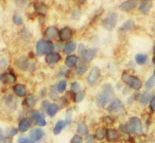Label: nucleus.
Instances as JSON below:
<instances>
[{"instance_id":"obj_48","label":"nucleus","mask_w":155,"mask_h":143,"mask_svg":"<svg viewBox=\"0 0 155 143\" xmlns=\"http://www.w3.org/2000/svg\"><path fill=\"white\" fill-rule=\"evenodd\" d=\"M12 142H13L12 138L7 137V138H5V139H4V141H3V143H12Z\"/></svg>"},{"instance_id":"obj_29","label":"nucleus","mask_w":155,"mask_h":143,"mask_svg":"<svg viewBox=\"0 0 155 143\" xmlns=\"http://www.w3.org/2000/svg\"><path fill=\"white\" fill-rule=\"evenodd\" d=\"M30 128V122L27 120H23L19 124V130L21 132H25Z\"/></svg>"},{"instance_id":"obj_9","label":"nucleus","mask_w":155,"mask_h":143,"mask_svg":"<svg viewBox=\"0 0 155 143\" xmlns=\"http://www.w3.org/2000/svg\"><path fill=\"white\" fill-rule=\"evenodd\" d=\"M137 6V1H136V0H128V1H126L123 3L121 4L120 8L121 10H123V11L129 12L130 11V10H132L133 9H134Z\"/></svg>"},{"instance_id":"obj_50","label":"nucleus","mask_w":155,"mask_h":143,"mask_svg":"<svg viewBox=\"0 0 155 143\" xmlns=\"http://www.w3.org/2000/svg\"><path fill=\"white\" fill-rule=\"evenodd\" d=\"M153 64H155V57L153 58Z\"/></svg>"},{"instance_id":"obj_15","label":"nucleus","mask_w":155,"mask_h":143,"mask_svg":"<svg viewBox=\"0 0 155 143\" xmlns=\"http://www.w3.org/2000/svg\"><path fill=\"white\" fill-rule=\"evenodd\" d=\"M1 80L6 84H13L16 81L17 78H16L15 75L11 73H6L2 74L1 76Z\"/></svg>"},{"instance_id":"obj_33","label":"nucleus","mask_w":155,"mask_h":143,"mask_svg":"<svg viewBox=\"0 0 155 143\" xmlns=\"http://www.w3.org/2000/svg\"><path fill=\"white\" fill-rule=\"evenodd\" d=\"M26 102L28 106L32 107L36 104V97H34L33 95H28V97H26Z\"/></svg>"},{"instance_id":"obj_44","label":"nucleus","mask_w":155,"mask_h":143,"mask_svg":"<svg viewBox=\"0 0 155 143\" xmlns=\"http://www.w3.org/2000/svg\"><path fill=\"white\" fill-rule=\"evenodd\" d=\"M78 88H79V85H78L77 82L73 83V84L71 85V90L76 91L78 89Z\"/></svg>"},{"instance_id":"obj_32","label":"nucleus","mask_w":155,"mask_h":143,"mask_svg":"<svg viewBox=\"0 0 155 143\" xmlns=\"http://www.w3.org/2000/svg\"><path fill=\"white\" fill-rule=\"evenodd\" d=\"M151 99V94L150 93H144L142 94V96L140 97V102L143 104H146L148 101H150Z\"/></svg>"},{"instance_id":"obj_38","label":"nucleus","mask_w":155,"mask_h":143,"mask_svg":"<svg viewBox=\"0 0 155 143\" xmlns=\"http://www.w3.org/2000/svg\"><path fill=\"white\" fill-rule=\"evenodd\" d=\"M17 132H18V131H17V129H14V128H13V129H8L7 132H6V135L8 136V137H13V136H16V135L17 134Z\"/></svg>"},{"instance_id":"obj_52","label":"nucleus","mask_w":155,"mask_h":143,"mask_svg":"<svg viewBox=\"0 0 155 143\" xmlns=\"http://www.w3.org/2000/svg\"><path fill=\"white\" fill-rule=\"evenodd\" d=\"M154 76H155V70H154Z\"/></svg>"},{"instance_id":"obj_25","label":"nucleus","mask_w":155,"mask_h":143,"mask_svg":"<svg viewBox=\"0 0 155 143\" xmlns=\"http://www.w3.org/2000/svg\"><path fill=\"white\" fill-rule=\"evenodd\" d=\"M134 19H128L126 22H124L122 27L120 29V30H121V31H128V30H130L133 28V26H134Z\"/></svg>"},{"instance_id":"obj_35","label":"nucleus","mask_w":155,"mask_h":143,"mask_svg":"<svg viewBox=\"0 0 155 143\" xmlns=\"http://www.w3.org/2000/svg\"><path fill=\"white\" fill-rule=\"evenodd\" d=\"M84 97H85V94L83 91L78 92L74 96V101H75V102L79 103L84 99Z\"/></svg>"},{"instance_id":"obj_20","label":"nucleus","mask_w":155,"mask_h":143,"mask_svg":"<svg viewBox=\"0 0 155 143\" xmlns=\"http://www.w3.org/2000/svg\"><path fill=\"white\" fill-rule=\"evenodd\" d=\"M17 66L19 67V68H20L21 70H27L30 66V64L28 62V61L26 58H23V57H21L17 61Z\"/></svg>"},{"instance_id":"obj_24","label":"nucleus","mask_w":155,"mask_h":143,"mask_svg":"<svg viewBox=\"0 0 155 143\" xmlns=\"http://www.w3.org/2000/svg\"><path fill=\"white\" fill-rule=\"evenodd\" d=\"M76 49V43L74 41H71V42H69L68 43H67L66 45L64 47V52L67 54H69V53L74 52Z\"/></svg>"},{"instance_id":"obj_22","label":"nucleus","mask_w":155,"mask_h":143,"mask_svg":"<svg viewBox=\"0 0 155 143\" xmlns=\"http://www.w3.org/2000/svg\"><path fill=\"white\" fill-rule=\"evenodd\" d=\"M66 126V123L64 121H58L56 123L55 127L54 129V135H58L61 132V131L65 129V127Z\"/></svg>"},{"instance_id":"obj_1","label":"nucleus","mask_w":155,"mask_h":143,"mask_svg":"<svg viewBox=\"0 0 155 143\" xmlns=\"http://www.w3.org/2000/svg\"><path fill=\"white\" fill-rule=\"evenodd\" d=\"M113 86L109 84H105L102 87V91L99 94L98 97H97V105L100 108H103L105 105H107V103L112 99L113 97Z\"/></svg>"},{"instance_id":"obj_13","label":"nucleus","mask_w":155,"mask_h":143,"mask_svg":"<svg viewBox=\"0 0 155 143\" xmlns=\"http://www.w3.org/2000/svg\"><path fill=\"white\" fill-rule=\"evenodd\" d=\"M61 55L59 53H50L49 54H47L45 58V61L47 64H54V63H57L61 60Z\"/></svg>"},{"instance_id":"obj_40","label":"nucleus","mask_w":155,"mask_h":143,"mask_svg":"<svg viewBox=\"0 0 155 143\" xmlns=\"http://www.w3.org/2000/svg\"><path fill=\"white\" fill-rule=\"evenodd\" d=\"M82 142V139L79 136H74L71 140V143H81Z\"/></svg>"},{"instance_id":"obj_11","label":"nucleus","mask_w":155,"mask_h":143,"mask_svg":"<svg viewBox=\"0 0 155 143\" xmlns=\"http://www.w3.org/2000/svg\"><path fill=\"white\" fill-rule=\"evenodd\" d=\"M60 39L61 40L65 41V40H68L71 38L72 37V31L71 29L68 27H65L61 29L59 33Z\"/></svg>"},{"instance_id":"obj_17","label":"nucleus","mask_w":155,"mask_h":143,"mask_svg":"<svg viewBox=\"0 0 155 143\" xmlns=\"http://www.w3.org/2000/svg\"><path fill=\"white\" fill-rule=\"evenodd\" d=\"M35 7V10L39 15H45L47 13V6L44 3H41V2H37L34 5Z\"/></svg>"},{"instance_id":"obj_37","label":"nucleus","mask_w":155,"mask_h":143,"mask_svg":"<svg viewBox=\"0 0 155 143\" xmlns=\"http://www.w3.org/2000/svg\"><path fill=\"white\" fill-rule=\"evenodd\" d=\"M87 70H88V67L86 65H80L77 68V73L78 74H83L87 71Z\"/></svg>"},{"instance_id":"obj_5","label":"nucleus","mask_w":155,"mask_h":143,"mask_svg":"<svg viewBox=\"0 0 155 143\" xmlns=\"http://www.w3.org/2000/svg\"><path fill=\"white\" fill-rule=\"evenodd\" d=\"M100 76V69L98 67H95L92 69L88 77V84L91 86L94 85Z\"/></svg>"},{"instance_id":"obj_46","label":"nucleus","mask_w":155,"mask_h":143,"mask_svg":"<svg viewBox=\"0 0 155 143\" xmlns=\"http://www.w3.org/2000/svg\"><path fill=\"white\" fill-rule=\"evenodd\" d=\"M104 121L107 123V124H113V120L109 117H105V118H104Z\"/></svg>"},{"instance_id":"obj_43","label":"nucleus","mask_w":155,"mask_h":143,"mask_svg":"<svg viewBox=\"0 0 155 143\" xmlns=\"http://www.w3.org/2000/svg\"><path fill=\"white\" fill-rule=\"evenodd\" d=\"M150 109H151L152 111H155V97H153L151 101H150Z\"/></svg>"},{"instance_id":"obj_30","label":"nucleus","mask_w":155,"mask_h":143,"mask_svg":"<svg viewBox=\"0 0 155 143\" xmlns=\"http://www.w3.org/2000/svg\"><path fill=\"white\" fill-rule=\"evenodd\" d=\"M155 85V76H151L148 79L147 81H146V84H145V87H146L147 89H150L153 87H154Z\"/></svg>"},{"instance_id":"obj_41","label":"nucleus","mask_w":155,"mask_h":143,"mask_svg":"<svg viewBox=\"0 0 155 143\" xmlns=\"http://www.w3.org/2000/svg\"><path fill=\"white\" fill-rule=\"evenodd\" d=\"M18 143H33V142L26 138H20L18 139Z\"/></svg>"},{"instance_id":"obj_16","label":"nucleus","mask_w":155,"mask_h":143,"mask_svg":"<svg viewBox=\"0 0 155 143\" xmlns=\"http://www.w3.org/2000/svg\"><path fill=\"white\" fill-rule=\"evenodd\" d=\"M58 34V30L54 26H49L47 28L46 31H45V36L48 39H54Z\"/></svg>"},{"instance_id":"obj_47","label":"nucleus","mask_w":155,"mask_h":143,"mask_svg":"<svg viewBox=\"0 0 155 143\" xmlns=\"http://www.w3.org/2000/svg\"><path fill=\"white\" fill-rule=\"evenodd\" d=\"M6 64H7V62H6V60H2V61H0V67L1 68L6 67Z\"/></svg>"},{"instance_id":"obj_21","label":"nucleus","mask_w":155,"mask_h":143,"mask_svg":"<svg viewBox=\"0 0 155 143\" xmlns=\"http://www.w3.org/2000/svg\"><path fill=\"white\" fill-rule=\"evenodd\" d=\"M45 43H46V41H44V40H39L38 42H37V56H41L42 54L44 53Z\"/></svg>"},{"instance_id":"obj_42","label":"nucleus","mask_w":155,"mask_h":143,"mask_svg":"<svg viewBox=\"0 0 155 143\" xmlns=\"http://www.w3.org/2000/svg\"><path fill=\"white\" fill-rule=\"evenodd\" d=\"M95 139H96V138H94V136H92V135H89V136H87L86 139H85V142H86V143H94Z\"/></svg>"},{"instance_id":"obj_34","label":"nucleus","mask_w":155,"mask_h":143,"mask_svg":"<svg viewBox=\"0 0 155 143\" xmlns=\"http://www.w3.org/2000/svg\"><path fill=\"white\" fill-rule=\"evenodd\" d=\"M72 121V111L71 109L67 111L66 115H65V123L67 125H69L71 123Z\"/></svg>"},{"instance_id":"obj_39","label":"nucleus","mask_w":155,"mask_h":143,"mask_svg":"<svg viewBox=\"0 0 155 143\" xmlns=\"http://www.w3.org/2000/svg\"><path fill=\"white\" fill-rule=\"evenodd\" d=\"M13 22L14 23L17 24V25H20L23 23V19L20 16H18V15H15L13 16Z\"/></svg>"},{"instance_id":"obj_27","label":"nucleus","mask_w":155,"mask_h":143,"mask_svg":"<svg viewBox=\"0 0 155 143\" xmlns=\"http://www.w3.org/2000/svg\"><path fill=\"white\" fill-rule=\"evenodd\" d=\"M77 61L78 57L75 55L68 56L67 57L66 61H65V64L68 67H73L77 64Z\"/></svg>"},{"instance_id":"obj_8","label":"nucleus","mask_w":155,"mask_h":143,"mask_svg":"<svg viewBox=\"0 0 155 143\" xmlns=\"http://www.w3.org/2000/svg\"><path fill=\"white\" fill-rule=\"evenodd\" d=\"M106 137H107V139L109 142H115L118 141L120 139V134L117 130L109 129L106 130Z\"/></svg>"},{"instance_id":"obj_19","label":"nucleus","mask_w":155,"mask_h":143,"mask_svg":"<svg viewBox=\"0 0 155 143\" xmlns=\"http://www.w3.org/2000/svg\"><path fill=\"white\" fill-rule=\"evenodd\" d=\"M77 132L81 136H85V135L88 134L89 132V129H88V127L85 125L84 122H79L78 124L77 127Z\"/></svg>"},{"instance_id":"obj_2","label":"nucleus","mask_w":155,"mask_h":143,"mask_svg":"<svg viewBox=\"0 0 155 143\" xmlns=\"http://www.w3.org/2000/svg\"><path fill=\"white\" fill-rule=\"evenodd\" d=\"M126 131L133 134H141L143 132L141 121L137 117H133L129 118V122L125 126Z\"/></svg>"},{"instance_id":"obj_7","label":"nucleus","mask_w":155,"mask_h":143,"mask_svg":"<svg viewBox=\"0 0 155 143\" xmlns=\"http://www.w3.org/2000/svg\"><path fill=\"white\" fill-rule=\"evenodd\" d=\"M124 107L123 104L121 101H120L119 99H115L112 101L110 105L108 106L107 109L109 112H117L119 111H120L121 109H123Z\"/></svg>"},{"instance_id":"obj_36","label":"nucleus","mask_w":155,"mask_h":143,"mask_svg":"<svg viewBox=\"0 0 155 143\" xmlns=\"http://www.w3.org/2000/svg\"><path fill=\"white\" fill-rule=\"evenodd\" d=\"M66 86H67V84L65 81H61V82H59V84H58L57 86V91L60 92V93H62V92L65 90Z\"/></svg>"},{"instance_id":"obj_18","label":"nucleus","mask_w":155,"mask_h":143,"mask_svg":"<svg viewBox=\"0 0 155 143\" xmlns=\"http://www.w3.org/2000/svg\"><path fill=\"white\" fill-rule=\"evenodd\" d=\"M13 90L17 96L23 97L26 95V88L22 85H16L13 87Z\"/></svg>"},{"instance_id":"obj_12","label":"nucleus","mask_w":155,"mask_h":143,"mask_svg":"<svg viewBox=\"0 0 155 143\" xmlns=\"http://www.w3.org/2000/svg\"><path fill=\"white\" fill-rule=\"evenodd\" d=\"M32 118H33V120H35L36 123L39 126H44L46 125L45 117L43 114L38 113V112H33V115H32Z\"/></svg>"},{"instance_id":"obj_4","label":"nucleus","mask_w":155,"mask_h":143,"mask_svg":"<svg viewBox=\"0 0 155 143\" xmlns=\"http://www.w3.org/2000/svg\"><path fill=\"white\" fill-rule=\"evenodd\" d=\"M117 19H118V16H117V14H116V13H109V14L106 16V17L102 20V25L103 28H105L106 30H109V31H110V30H112L116 25Z\"/></svg>"},{"instance_id":"obj_23","label":"nucleus","mask_w":155,"mask_h":143,"mask_svg":"<svg viewBox=\"0 0 155 143\" xmlns=\"http://www.w3.org/2000/svg\"><path fill=\"white\" fill-rule=\"evenodd\" d=\"M106 136V130L104 127H100L96 132V139L99 141H101Z\"/></svg>"},{"instance_id":"obj_28","label":"nucleus","mask_w":155,"mask_h":143,"mask_svg":"<svg viewBox=\"0 0 155 143\" xmlns=\"http://www.w3.org/2000/svg\"><path fill=\"white\" fill-rule=\"evenodd\" d=\"M135 60H136V62L140 65L144 64L147 61V56L145 55V54H142V53H139L135 57Z\"/></svg>"},{"instance_id":"obj_51","label":"nucleus","mask_w":155,"mask_h":143,"mask_svg":"<svg viewBox=\"0 0 155 143\" xmlns=\"http://www.w3.org/2000/svg\"><path fill=\"white\" fill-rule=\"evenodd\" d=\"M153 53H154V57H155V46L154 48H153Z\"/></svg>"},{"instance_id":"obj_49","label":"nucleus","mask_w":155,"mask_h":143,"mask_svg":"<svg viewBox=\"0 0 155 143\" xmlns=\"http://www.w3.org/2000/svg\"><path fill=\"white\" fill-rule=\"evenodd\" d=\"M153 32H154V33H155V22H154V25H153Z\"/></svg>"},{"instance_id":"obj_10","label":"nucleus","mask_w":155,"mask_h":143,"mask_svg":"<svg viewBox=\"0 0 155 143\" xmlns=\"http://www.w3.org/2000/svg\"><path fill=\"white\" fill-rule=\"evenodd\" d=\"M44 132L41 129H32L30 132V139L32 142H37L41 140L44 136Z\"/></svg>"},{"instance_id":"obj_14","label":"nucleus","mask_w":155,"mask_h":143,"mask_svg":"<svg viewBox=\"0 0 155 143\" xmlns=\"http://www.w3.org/2000/svg\"><path fill=\"white\" fill-rule=\"evenodd\" d=\"M152 6V1H141L140 5V11L143 14H147Z\"/></svg>"},{"instance_id":"obj_45","label":"nucleus","mask_w":155,"mask_h":143,"mask_svg":"<svg viewBox=\"0 0 155 143\" xmlns=\"http://www.w3.org/2000/svg\"><path fill=\"white\" fill-rule=\"evenodd\" d=\"M5 138H4V134H3V131L2 129L0 128V143L3 142Z\"/></svg>"},{"instance_id":"obj_3","label":"nucleus","mask_w":155,"mask_h":143,"mask_svg":"<svg viewBox=\"0 0 155 143\" xmlns=\"http://www.w3.org/2000/svg\"><path fill=\"white\" fill-rule=\"evenodd\" d=\"M122 80L126 83L129 85L132 88L135 90H140V88H142V82L140 79L136 77L130 76L127 73H124L122 76Z\"/></svg>"},{"instance_id":"obj_26","label":"nucleus","mask_w":155,"mask_h":143,"mask_svg":"<svg viewBox=\"0 0 155 143\" xmlns=\"http://www.w3.org/2000/svg\"><path fill=\"white\" fill-rule=\"evenodd\" d=\"M58 106L55 104H52V105H49L47 108V113L48 115H50V117H53L56 115V113L58 111Z\"/></svg>"},{"instance_id":"obj_31","label":"nucleus","mask_w":155,"mask_h":143,"mask_svg":"<svg viewBox=\"0 0 155 143\" xmlns=\"http://www.w3.org/2000/svg\"><path fill=\"white\" fill-rule=\"evenodd\" d=\"M54 44L52 43L50 41H46L45 43V50H44V53H52V51L54 50Z\"/></svg>"},{"instance_id":"obj_6","label":"nucleus","mask_w":155,"mask_h":143,"mask_svg":"<svg viewBox=\"0 0 155 143\" xmlns=\"http://www.w3.org/2000/svg\"><path fill=\"white\" fill-rule=\"evenodd\" d=\"M80 53H81V58L82 61L85 62H90L96 57V50L94 49H90V50L83 49L82 51H80Z\"/></svg>"}]
</instances>
